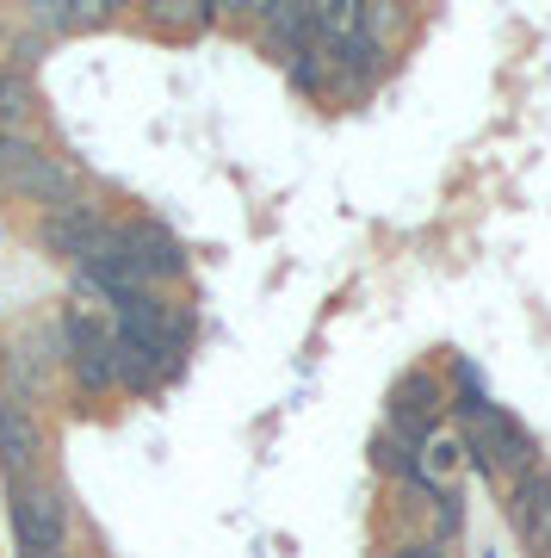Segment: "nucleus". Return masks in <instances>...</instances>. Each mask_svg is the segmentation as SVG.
<instances>
[{
	"label": "nucleus",
	"mask_w": 551,
	"mask_h": 558,
	"mask_svg": "<svg viewBox=\"0 0 551 558\" xmlns=\"http://www.w3.org/2000/svg\"><path fill=\"white\" fill-rule=\"evenodd\" d=\"M472 459L490 472V478H514V484L539 465V459H532L527 428H521L509 410H495V403H483V410L472 416Z\"/></svg>",
	"instance_id": "obj_1"
},
{
	"label": "nucleus",
	"mask_w": 551,
	"mask_h": 558,
	"mask_svg": "<svg viewBox=\"0 0 551 558\" xmlns=\"http://www.w3.org/2000/svg\"><path fill=\"white\" fill-rule=\"evenodd\" d=\"M13 521H20L25 553H62V490L57 484H20L13 490Z\"/></svg>",
	"instance_id": "obj_2"
},
{
	"label": "nucleus",
	"mask_w": 551,
	"mask_h": 558,
	"mask_svg": "<svg viewBox=\"0 0 551 558\" xmlns=\"http://www.w3.org/2000/svg\"><path fill=\"white\" fill-rule=\"evenodd\" d=\"M509 515H514V534L532 558L551 553V465H532L527 478L514 484L509 497Z\"/></svg>",
	"instance_id": "obj_3"
},
{
	"label": "nucleus",
	"mask_w": 551,
	"mask_h": 558,
	"mask_svg": "<svg viewBox=\"0 0 551 558\" xmlns=\"http://www.w3.org/2000/svg\"><path fill=\"white\" fill-rule=\"evenodd\" d=\"M433 416H440V385H433L428 373H403V379L391 385V435L421 447Z\"/></svg>",
	"instance_id": "obj_4"
},
{
	"label": "nucleus",
	"mask_w": 551,
	"mask_h": 558,
	"mask_svg": "<svg viewBox=\"0 0 551 558\" xmlns=\"http://www.w3.org/2000/svg\"><path fill=\"white\" fill-rule=\"evenodd\" d=\"M106 230H112V218H106V211H94V205H69V211H50V218H44V248H50V255H62V260H87L94 255V242L106 236Z\"/></svg>",
	"instance_id": "obj_5"
},
{
	"label": "nucleus",
	"mask_w": 551,
	"mask_h": 558,
	"mask_svg": "<svg viewBox=\"0 0 551 558\" xmlns=\"http://www.w3.org/2000/svg\"><path fill=\"white\" fill-rule=\"evenodd\" d=\"M174 354L149 336H131V329H112V379L131 385V391H149V385L168 379Z\"/></svg>",
	"instance_id": "obj_6"
},
{
	"label": "nucleus",
	"mask_w": 551,
	"mask_h": 558,
	"mask_svg": "<svg viewBox=\"0 0 551 558\" xmlns=\"http://www.w3.org/2000/svg\"><path fill=\"white\" fill-rule=\"evenodd\" d=\"M124 255H131V274L149 286V279H174L186 260H180V242L161 230V223H119Z\"/></svg>",
	"instance_id": "obj_7"
},
{
	"label": "nucleus",
	"mask_w": 551,
	"mask_h": 558,
	"mask_svg": "<svg viewBox=\"0 0 551 558\" xmlns=\"http://www.w3.org/2000/svg\"><path fill=\"white\" fill-rule=\"evenodd\" d=\"M32 459H38V428H32V416L13 398H0V465H7L13 490L32 484Z\"/></svg>",
	"instance_id": "obj_8"
},
{
	"label": "nucleus",
	"mask_w": 551,
	"mask_h": 558,
	"mask_svg": "<svg viewBox=\"0 0 551 558\" xmlns=\"http://www.w3.org/2000/svg\"><path fill=\"white\" fill-rule=\"evenodd\" d=\"M255 20L273 32V44L285 50V57H304V44L316 38L310 32V7H297V0H260Z\"/></svg>",
	"instance_id": "obj_9"
},
{
	"label": "nucleus",
	"mask_w": 551,
	"mask_h": 558,
	"mask_svg": "<svg viewBox=\"0 0 551 558\" xmlns=\"http://www.w3.org/2000/svg\"><path fill=\"white\" fill-rule=\"evenodd\" d=\"M32 119H38V94H32V81H25L20 69H0V131L25 137Z\"/></svg>",
	"instance_id": "obj_10"
},
{
	"label": "nucleus",
	"mask_w": 551,
	"mask_h": 558,
	"mask_svg": "<svg viewBox=\"0 0 551 558\" xmlns=\"http://www.w3.org/2000/svg\"><path fill=\"white\" fill-rule=\"evenodd\" d=\"M99 20H106L99 0H38L32 7V25L38 32H81V25H99Z\"/></svg>",
	"instance_id": "obj_11"
},
{
	"label": "nucleus",
	"mask_w": 551,
	"mask_h": 558,
	"mask_svg": "<svg viewBox=\"0 0 551 558\" xmlns=\"http://www.w3.org/2000/svg\"><path fill=\"white\" fill-rule=\"evenodd\" d=\"M310 32L341 50L347 38H359V7H354V0H316V7H310Z\"/></svg>",
	"instance_id": "obj_12"
},
{
	"label": "nucleus",
	"mask_w": 551,
	"mask_h": 558,
	"mask_svg": "<svg viewBox=\"0 0 551 558\" xmlns=\"http://www.w3.org/2000/svg\"><path fill=\"white\" fill-rule=\"evenodd\" d=\"M32 161H38V143H32V137H13V131H0V186H7V193L25 180V168H32Z\"/></svg>",
	"instance_id": "obj_13"
},
{
	"label": "nucleus",
	"mask_w": 551,
	"mask_h": 558,
	"mask_svg": "<svg viewBox=\"0 0 551 558\" xmlns=\"http://www.w3.org/2000/svg\"><path fill=\"white\" fill-rule=\"evenodd\" d=\"M396 25H403V13H396V7H384V0H372V7H359V32H366L372 44H384V38L396 32Z\"/></svg>",
	"instance_id": "obj_14"
},
{
	"label": "nucleus",
	"mask_w": 551,
	"mask_h": 558,
	"mask_svg": "<svg viewBox=\"0 0 551 558\" xmlns=\"http://www.w3.org/2000/svg\"><path fill=\"white\" fill-rule=\"evenodd\" d=\"M378 465H384V472H396V478H415V453H409V440L384 435V440H378Z\"/></svg>",
	"instance_id": "obj_15"
},
{
	"label": "nucleus",
	"mask_w": 551,
	"mask_h": 558,
	"mask_svg": "<svg viewBox=\"0 0 551 558\" xmlns=\"http://www.w3.org/2000/svg\"><path fill=\"white\" fill-rule=\"evenodd\" d=\"M205 20V7H186V0H161L156 7V25H198Z\"/></svg>",
	"instance_id": "obj_16"
},
{
	"label": "nucleus",
	"mask_w": 551,
	"mask_h": 558,
	"mask_svg": "<svg viewBox=\"0 0 551 558\" xmlns=\"http://www.w3.org/2000/svg\"><path fill=\"white\" fill-rule=\"evenodd\" d=\"M396 558H453V553H446L440 539H415V546H403V553H396Z\"/></svg>",
	"instance_id": "obj_17"
},
{
	"label": "nucleus",
	"mask_w": 551,
	"mask_h": 558,
	"mask_svg": "<svg viewBox=\"0 0 551 558\" xmlns=\"http://www.w3.org/2000/svg\"><path fill=\"white\" fill-rule=\"evenodd\" d=\"M546 558H551V553H546Z\"/></svg>",
	"instance_id": "obj_18"
}]
</instances>
